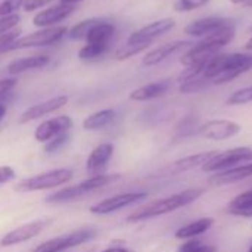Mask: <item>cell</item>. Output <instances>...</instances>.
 Returning a JSON list of instances; mask_svg holds the SVG:
<instances>
[{"instance_id":"cell-1","label":"cell","mask_w":252,"mask_h":252,"mask_svg":"<svg viewBox=\"0 0 252 252\" xmlns=\"http://www.w3.org/2000/svg\"><path fill=\"white\" fill-rule=\"evenodd\" d=\"M252 69V55L248 53H219L205 66L204 77L211 84H226Z\"/></svg>"},{"instance_id":"cell-2","label":"cell","mask_w":252,"mask_h":252,"mask_svg":"<svg viewBox=\"0 0 252 252\" xmlns=\"http://www.w3.org/2000/svg\"><path fill=\"white\" fill-rule=\"evenodd\" d=\"M202 193H204L202 189H188V190L174 193L171 196L154 201V202L143 205V207L137 208L136 211H133L127 217V221L137 223V221H143V220H149V219H155V217H161V216L174 213V211L195 202L198 198H201Z\"/></svg>"},{"instance_id":"cell-3","label":"cell","mask_w":252,"mask_h":252,"mask_svg":"<svg viewBox=\"0 0 252 252\" xmlns=\"http://www.w3.org/2000/svg\"><path fill=\"white\" fill-rule=\"evenodd\" d=\"M235 34H236V28L230 22L226 27L220 28L219 31L204 37L199 43L189 47L180 58V63L183 66H189L193 63H201V62L210 61L211 58L219 55L220 49H223L226 44H229L233 40Z\"/></svg>"},{"instance_id":"cell-4","label":"cell","mask_w":252,"mask_h":252,"mask_svg":"<svg viewBox=\"0 0 252 252\" xmlns=\"http://www.w3.org/2000/svg\"><path fill=\"white\" fill-rule=\"evenodd\" d=\"M120 176L118 174H96L78 185H74V186H69V188H65L59 192H55L52 195H49L46 198V202L49 204H63V202H69V201H74L77 198H81L93 190H97L100 188H105L108 186L109 183L118 180Z\"/></svg>"},{"instance_id":"cell-5","label":"cell","mask_w":252,"mask_h":252,"mask_svg":"<svg viewBox=\"0 0 252 252\" xmlns=\"http://www.w3.org/2000/svg\"><path fill=\"white\" fill-rule=\"evenodd\" d=\"M74 173L71 168H58L52 170L43 174H37L34 177L25 179L13 186V190L18 193H30V192H38V190H49L59 188L68 182H71Z\"/></svg>"},{"instance_id":"cell-6","label":"cell","mask_w":252,"mask_h":252,"mask_svg":"<svg viewBox=\"0 0 252 252\" xmlns=\"http://www.w3.org/2000/svg\"><path fill=\"white\" fill-rule=\"evenodd\" d=\"M68 34L66 27H49V28H41L35 32L27 34L24 37L16 38L12 44H9L4 49L6 52H13V50H21V49H31V47H44V46H52L58 41H61L65 35Z\"/></svg>"},{"instance_id":"cell-7","label":"cell","mask_w":252,"mask_h":252,"mask_svg":"<svg viewBox=\"0 0 252 252\" xmlns=\"http://www.w3.org/2000/svg\"><path fill=\"white\" fill-rule=\"evenodd\" d=\"M96 236V230L93 229H78L71 233L49 239L43 244H40L34 252H63L75 247H80L83 244H87Z\"/></svg>"},{"instance_id":"cell-8","label":"cell","mask_w":252,"mask_h":252,"mask_svg":"<svg viewBox=\"0 0 252 252\" xmlns=\"http://www.w3.org/2000/svg\"><path fill=\"white\" fill-rule=\"evenodd\" d=\"M252 159V149L251 148H233L229 151L219 152L214 158H211L204 167L202 171H224L233 167H238L244 161Z\"/></svg>"},{"instance_id":"cell-9","label":"cell","mask_w":252,"mask_h":252,"mask_svg":"<svg viewBox=\"0 0 252 252\" xmlns=\"http://www.w3.org/2000/svg\"><path fill=\"white\" fill-rule=\"evenodd\" d=\"M146 198H148L146 192H126V193H120V195L106 198V199L97 202L96 205H92L89 211L96 216H108V214H112V213L123 210L128 205L142 202Z\"/></svg>"},{"instance_id":"cell-10","label":"cell","mask_w":252,"mask_h":252,"mask_svg":"<svg viewBox=\"0 0 252 252\" xmlns=\"http://www.w3.org/2000/svg\"><path fill=\"white\" fill-rule=\"evenodd\" d=\"M49 223H50L49 220L43 219V220L30 221V223H25V224H22L19 227H15L0 239V247L1 248H9V247H15V245L28 242L30 239L38 236Z\"/></svg>"},{"instance_id":"cell-11","label":"cell","mask_w":252,"mask_h":252,"mask_svg":"<svg viewBox=\"0 0 252 252\" xmlns=\"http://www.w3.org/2000/svg\"><path fill=\"white\" fill-rule=\"evenodd\" d=\"M242 130V127L230 120H211L204 123L199 128H198V134L202 139L207 140H227L230 137H235L239 131Z\"/></svg>"},{"instance_id":"cell-12","label":"cell","mask_w":252,"mask_h":252,"mask_svg":"<svg viewBox=\"0 0 252 252\" xmlns=\"http://www.w3.org/2000/svg\"><path fill=\"white\" fill-rule=\"evenodd\" d=\"M72 118L68 115H59L50 120L43 121L34 131V139L40 143H47L53 137L68 133L69 128H72Z\"/></svg>"},{"instance_id":"cell-13","label":"cell","mask_w":252,"mask_h":252,"mask_svg":"<svg viewBox=\"0 0 252 252\" xmlns=\"http://www.w3.org/2000/svg\"><path fill=\"white\" fill-rule=\"evenodd\" d=\"M174 25H176V22L173 18H162V19L154 21V22L136 30L134 32H131L127 38V43H142V41L154 43L155 38H158L162 34L168 32L170 30H173Z\"/></svg>"},{"instance_id":"cell-14","label":"cell","mask_w":252,"mask_h":252,"mask_svg":"<svg viewBox=\"0 0 252 252\" xmlns=\"http://www.w3.org/2000/svg\"><path fill=\"white\" fill-rule=\"evenodd\" d=\"M193 43L192 41H188V40H174V41H168V43H164L155 49H152L151 52H148L143 59H142V65L143 66H154V65H158L161 62H164L165 59L171 58L173 55L176 53H180L182 50L185 49H189L192 47Z\"/></svg>"},{"instance_id":"cell-15","label":"cell","mask_w":252,"mask_h":252,"mask_svg":"<svg viewBox=\"0 0 252 252\" xmlns=\"http://www.w3.org/2000/svg\"><path fill=\"white\" fill-rule=\"evenodd\" d=\"M68 103V96L65 94H59V96H55V97H50L44 102H40V103H35L30 108H27L21 118H19V123L22 124H27V123H31V121H35L38 118H43L55 111H59L61 108H63L65 105Z\"/></svg>"},{"instance_id":"cell-16","label":"cell","mask_w":252,"mask_h":252,"mask_svg":"<svg viewBox=\"0 0 252 252\" xmlns=\"http://www.w3.org/2000/svg\"><path fill=\"white\" fill-rule=\"evenodd\" d=\"M217 154H219V151H207V152H199V154H195V155H189V157L180 158V159L174 161L171 165H168L164 170V173L176 176V174H183V173L192 171V170L199 168V167L202 168Z\"/></svg>"},{"instance_id":"cell-17","label":"cell","mask_w":252,"mask_h":252,"mask_svg":"<svg viewBox=\"0 0 252 252\" xmlns=\"http://www.w3.org/2000/svg\"><path fill=\"white\" fill-rule=\"evenodd\" d=\"M77 4H63V3H59L56 6H52V7H47L41 12H38L32 22L35 27H40V28H49V27H55L58 22L66 19L74 10H75Z\"/></svg>"},{"instance_id":"cell-18","label":"cell","mask_w":252,"mask_h":252,"mask_svg":"<svg viewBox=\"0 0 252 252\" xmlns=\"http://www.w3.org/2000/svg\"><path fill=\"white\" fill-rule=\"evenodd\" d=\"M227 24H230V21L226 18H219V16L201 18V19H196V21L190 22L189 25H186L185 34L192 35V37H207V35L219 31L220 28L226 27Z\"/></svg>"},{"instance_id":"cell-19","label":"cell","mask_w":252,"mask_h":252,"mask_svg":"<svg viewBox=\"0 0 252 252\" xmlns=\"http://www.w3.org/2000/svg\"><path fill=\"white\" fill-rule=\"evenodd\" d=\"M112 155H114V145L112 143H100V145H97L90 152V155L87 157V161H86L87 171H90V173H93L96 176L99 171H102L108 165Z\"/></svg>"},{"instance_id":"cell-20","label":"cell","mask_w":252,"mask_h":252,"mask_svg":"<svg viewBox=\"0 0 252 252\" xmlns=\"http://www.w3.org/2000/svg\"><path fill=\"white\" fill-rule=\"evenodd\" d=\"M49 62H50V58L47 55L25 56V58H19L16 61H12L7 65V72L10 75H19L22 72H27V71L44 68V66L49 65Z\"/></svg>"},{"instance_id":"cell-21","label":"cell","mask_w":252,"mask_h":252,"mask_svg":"<svg viewBox=\"0 0 252 252\" xmlns=\"http://www.w3.org/2000/svg\"><path fill=\"white\" fill-rule=\"evenodd\" d=\"M251 176L252 162H250V164H245V165H238V167H233V168H229V170H224V171H219L210 179V182L213 185L221 186V185H230V183L241 182V180L248 179Z\"/></svg>"},{"instance_id":"cell-22","label":"cell","mask_w":252,"mask_h":252,"mask_svg":"<svg viewBox=\"0 0 252 252\" xmlns=\"http://www.w3.org/2000/svg\"><path fill=\"white\" fill-rule=\"evenodd\" d=\"M168 89H170L168 80L155 81V83H149V84L134 89L128 97H130V100H134V102H146V100H152V99L162 96Z\"/></svg>"},{"instance_id":"cell-23","label":"cell","mask_w":252,"mask_h":252,"mask_svg":"<svg viewBox=\"0 0 252 252\" xmlns=\"http://www.w3.org/2000/svg\"><path fill=\"white\" fill-rule=\"evenodd\" d=\"M115 35V25L105 19H100L86 35L87 44H111Z\"/></svg>"},{"instance_id":"cell-24","label":"cell","mask_w":252,"mask_h":252,"mask_svg":"<svg viewBox=\"0 0 252 252\" xmlns=\"http://www.w3.org/2000/svg\"><path fill=\"white\" fill-rule=\"evenodd\" d=\"M214 224V220L210 219V217H204V219H199L196 221H192L183 227H180L177 232H176V238L180 239V241H188V239H193V238H198L204 233H207Z\"/></svg>"},{"instance_id":"cell-25","label":"cell","mask_w":252,"mask_h":252,"mask_svg":"<svg viewBox=\"0 0 252 252\" xmlns=\"http://www.w3.org/2000/svg\"><path fill=\"white\" fill-rule=\"evenodd\" d=\"M117 117L115 109L112 108H106V109H100L94 114H90L84 121H83V128L87 131H96V130H102L106 126H109Z\"/></svg>"},{"instance_id":"cell-26","label":"cell","mask_w":252,"mask_h":252,"mask_svg":"<svg viewBox=\"0 0 252 252\" xmlns=\"http://www.w3.org/2000/svg\"><path fill=\"white\" fill-rule=\"evenodd\" d=\"M229 213L236 217H252V190L235 196L229 202Z\"/></svg>"},{"instance_id":"cell-27","label":"cell","mask_w":252,"mask_h":252,"mask_svg":"<svg viewBox=\"0 0 252 252\" xmlns=\"http://www.w3.org/2000/svg\"><path fill=\"white\" fill-rule=\"evenodd\" d=\"M102 18H89V19H84L78 24H75L74 27H71V30H68V37L74 41H78V40H83L86 38V35L89 34V31L100 21Z\"/></svg>"},{"instance_id":"cell-28","label":"cell","mask_w":252,"mask_h":252,"mask_svg":"<svg viewBox=\"0 0 252 252\" xmlns=\"http://www.w3.org/2000/svg\"><path fill=\"white\" fill-rule=\"evenodd\" d=\"M152 43L149 41H142V43H127L124 46H121L117 52H115V59L118 61H126V59H130L136 55H139L140 52L146 50Z\"/></svg>"},{"instance_id":"cell-29","label":"cell","mask_w":252,"mask_h":252,"mask_svg":"<svg viewBox=\"0 0 252 252\" xmlns=\"http://www.w3.org/2000/svg\"><path fill=\"white\" fill-rule=\"evenodd\" d=\"M111 44H86L78 50V58L81 61H94L106 55Z\"/></svg>"},{"instance_id":"cell-30","label":"cell","mask_w":252,"mask_h":252,"mask_svg":"<svg viewBox=\"0 0 252 252\" xmlns=\"http://www.w3.org/2000/svg\"><path fill=\"white\" fill-rule=\"evenodd\" d=\"M211 81L207 80L205 77H199V78H193V80H189V81H185V83H180V92L185 93V94H189V93H196V92H201L204 90Z\"/></svg>"},{"instance_id":"cell-31","label":"cell","mask_w":252,"mask_h":252,"mask_svg":"<svg viewBox=\"0 0 252 252\" xmlns=\"http://www.w3.org/2000/svg\"><path fill=\"white\" fill-rule=\"evenodd\" d=\"M252 102V84L232 93L227 99V105H245Z\"/></svg>"},{"instance_id":"cell-32","label":"cell","mask_w":252,"mask_h":252,"mask_svg":"<svg viewBox=\"0 0 252 252\" xmlns=\"http://www.w3.org/2000/svg\"><path fill=\"white\" fill-rule=\"evenodd\" d=\"M179 252H216V248L211 245H202L201 241L193 238V239H188L179 248Z\"/></svg>"},{"instance_id":"cell-33","label":"cell","mask_w":252,"mask_h":252,"mask_svg":"<svg viewBox=\"0 0 252 252\" xmlns=\"http://www.w3.org/2000/svg\"><path fill=\"white\" fill-rule=\"evenodd\" d=\"M69 140V133H62L56 137H53L52 140H49L44 146V154H55L56 151H59L62 146H65V143Z\"/></svg>"},{"instance_id":"cell-34","label":"cell","mask_w":252,"mask_h":252,"mask_svg":"<svg viewBox=\"0 0 252 252\" xmlns=\"http://www.w3.org/2000/svg\"><path fill=\"white\" fill-rule=\"evenodd\" d=\"M207 3H208V0H177L174 3V10L176 12H190L198 7H202Z\"/></svg>"},{"instance_id":"cell-35","label":"cell","mask_w":252,"mask_h":252,"mask_svg":"<svg viewBox=\"0 0 252 252\" xmlns=\"http://www.w3.org/2000/svg\"><path fill=\"white\" fill-rule=\"evenodd\" d=\"M24 0H1L0 1V18L15 15V12L22 7Z\"/></svg>"},{"instance_id":"cell-36","label":"cell","mask_w":252,"mask_h":252,"mask_svg":"<svg viewBox=\"0 0 252 252\" xmlns=\"http://www.w3.org/2000/svg\"><path fill=\"white\" fill-rule=\"evenodd\" d=\"M19 34H21L19 28H13L4 34H0V53H4V49L9 44H12L16 38H19Z\"/></svg>"},{"instance_id":"cell-37","label":"cell","mask_w":252,"mask_h":252,"mask_svg":"<svg viewBox=\"0 0 252 252\" xmlns=\"http://www.w3.org/2000/svg\"><path fill=\"white\" fill-rule=\"evenodd\" d=\"M16 84H18V78H16V77L1 78V80H0V97L6 96L9 92H12V90L15 89Z\"/></svg>"},{"instance_id":"cell-38","label":"cell","mask_w":252,"mask_h":252,"mask_svg":"<svg viewBox=\"0 0 252 252\" xmlns=\"http://www.w3.org/2000/svg\"><path fill=\"white\" fill-rule=\"evenodd\" d=\"M50 0H24L22 3V7L25 12H32V10H37V9H41L44 7Z\"/></svg>"},{"instance_id":"cell-39","label":"cell","mask_w":252,"mask_h":252,"mask_svg":"<svg viewBox=\"0 0 252 252\" xmlns=\"http://www.w3.org/2000/svg\"><path fill=\"white\" fill-rule=\"evenodd\" d=\"M15 179V170L9 165H0V185L9 183Z\"/></svg>"},{"instance_id":"cell-40","label":"cell","mask_w":252,"mask_h":252,"mask_svg":"<svg viewBox=\"0 0 252 252\" xmlns=\"http://www.w3.org/2000/svg\"><path fill=\"white\" fill-rule=\"evenodd\" d=\"M100 252H131L127 248H123V247H112V248H108V250H103Z\"/></svg>"},{"instance_id":"cell-41","label":"cell","mask_w":252,"mask_h":252,"mask_svg":"<svg viewBox=\"0 0 252 252\" xmlns=\"http://www.w3.org/2000/svg\"><path fill=\"white\" fill-rule=\"evenodd\" d=\"M4 115H6V105L0 102V121L4 118Z\"/></svg>"},{"instance_id":"cell-42","label":"cell","mask_w":252,"mask_h":252,"mask_svg":"<svg viewBox=\"0 0 252 252\" xmlns=\"http://www.w3.org/2000/svg\"><path fill=\"white\" fill-rule=\"evenodd\" d=\"M80 1H84V0H61V3H63V4H77Z\"/></svg>"},{"instance_id":"cell-43","label":"cell","mask_w":252,"mask_h":252,"mask_svg":"<svg viewBox=\"0 0 252 252\" xmlns=\"http://www.w3.org/2000/svg\"><path fill=\"white\" fill-rule=\"evenodd\" d=\"M245 49H247V50H250V52H252V35L248 38V41L245 43Z\"/></svg>"},{"instance_id":"cell-44","label":"cell","mask_w":252,"mask_h":252,"mask_svg":"<svg viewBox=\"0 0 252 252\" xmlns=\"http://www.w3.org/2000/svg\"><path fill=\"white\" fill-rule=\"evenodd\" d=\"M229 1L233 4H242V3H248L250 0H229Z\"/></svg>"},{"instance_id":"cell-45","label":"cell","mask_w":252,"mask_h":252,"mask_svg":"<svg viewBox=\"0 0 252 252\" xmlns=\"http://www.w3.org/2000/svg\"><path fill=\"white\" fill-rule=\"evenodd\" d=\"M247 6H251V7H252V0H250V1L247 3Z\"/></svg>"},{"instance_id":"cell-46","label":"cell","mask_w":252,"mask_h":252,"mask_svg":"<svg viewBox=\"0 0 252 252\" xmlns=\"http://www.w3.org/2000/svg\"><path fill=\"white\" fill-rule=\"evenodd\" d=\"M248 252H252V247H251V248H250V251H248Z\"/></svg>"},{"instance_id":"cell-47","label":"cell","mask_w":252,"mask_h":252,"mask_svg":"<svg viewBox=\"0 0 252 252\" xmlns=\"http://www.w3.org/2000/svg\"><path fill=\"white\" fill-rule=\"evenodd\" d=\"M250 30H251V31H252V25H251V28H250Z\"/></svg>"}]
</instances>
